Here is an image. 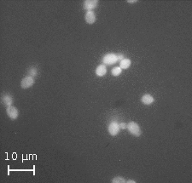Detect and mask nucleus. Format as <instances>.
Wrapping results in <instances>:
<instances>
[{
    "mask_svg": "<svg viewBox=\"0 0 192 183\" xmlns=\"http://www.w3.org/2000/svg\"><path fill=\"white\" fill-rule=\"evenodd\" d=\"M124 59V56L122 54H114V53H108L105 55L102 58L103 65H113L115 64L118 62H120Z\"/></svg>",
    "mask_w": 192,
    "mask_h": 183,
    "instance_id": "obj_1",
    "label": "nucleus"
},
{
    "mask_svg": "<svg viewBox=\"0 0 192 183\" xmlns=\"http://www.w3.org/2000/svg\"><path fill=\"white\" fill-rule=\"evenodd\" d=\"M126 129L128 130V131L134 136H141L142 134V131L140 130V127L139 125L136 123V122H130L126 125Z\"/></svg>",
    "mask_w": 192,
    "mask_h": 183,
    "instance_id": "obj_2",
    "label": "nucleus"
},
{
    "mask_svg": "<svg viewBox=\"0 0 192 183\" xmlns=\"http://www.w3.org/2000/svg\"><path fill=\"white\" fill-rule=\"evenodd\" d=\"M6 113H7V115L11 119L16 120V118H18V116H19V111L16 107L13 106H8L6 108Z\"/></svg>",
    "mask_w": 192,
    "mask_h": 183,
    "instance_id": "obj_3",
    "label": "nucleus"
},
{
    "mask_svg": "<svg viewBox=\"0 0 192 183\" xmlns=\"http://www.w3.org/2000/svg\"><path fill=\"white\" fill-rule=\"evenodd\" d=\"M120 127H119V124H118L117 122H115V121H112V122L109 124L108 127V133L112 136H117L118 134H119V132H120Z\"/></svg>",
    "mask_w": 192,
    "mask_h": 183,
    "instance_id": "obj_4",
    "label": "nucleus"
},
{
    "mask_svg": "<svg viewBox=\"0 0 192 183\" xmlns=\"http://www.w3.org/2000/svg\"><path fill=\"white\" fill-rule=\"evenodd\" d=\"M33 84H34V79L27 75V77H25L21 80V86L22 89H28V88L32 87Z\"/></svg>",
    "mask_w": 192,
    "mask_h": 183,
    "instance_id": "obj_5",
    "label": "nucleus"
},
{
    "mask_svg": "<svg viewBox=\"0 0 192 183\" xmlns=\"http://www.w3.org/2000/svg\"><path fill=\"white\" fill-rule=\"evenodd\" d=\"M98 4V1L97 0H86L84 2V8L87 11L92 10Z\"/></svg>",
    "mask_w": 192,
    "mask_h": 183,
    "instance_id": "obj_6",
    "label": "nucleus"
},
{
    "mask_svg": "<svg viewBox=\"0 0 192 183\" xmlns=\"http://www.w3.org/2000/svg\"><path fill=\"white\" fill-rule=\"evenodd\" d=\"M85 20L88 24H93L96 20V15L92 10L87 11L85 15Z\"/></svg>",
    "mask_w": 192,
    "mask_h": 183,
    "instance_id": "obj_7",
    "label": "nucleus"
},
{
    "mask_svg": "<svg viewBox=\"0 0 192 183\" xmlns=\"http://www.w3.org/2000/svg\"><path fill=\"white\" fill-rule=\"evenodd\" d=\"M154 97L151 95V94H144L143 96H142V98H141V101H142V103L144 105H146V106H149V105H151L153 102H154Z\"/></svg>",
    "mask_w": 192,
    "mask_h": 183,
    "instance_id": "obj_8",
    "label": "nucleus"
},
{
    "mask_svg": "<svg viewBox=\"0 0 192 183\" xmlns=\"http://www.w3.org/2000/svg\"><path fill=\"white\" fill-rule=\"evenodd\" d=\"M1 100H2V101H3V103L7 107H8V106H12V104H13V98L11 97L10 94H3Z\"/></svg>",
    "mask_w": 192,
    "mask_h": 183,
    "instance_id": "obj_9",
    "label": "nucleus"
},
{
    "mask_svg": "<svg viewBox=\"0 0 192 183\" xmlns=\"http://www.w3.org/2000/svg\"><path fill=\"white\" fill-rule=\"evenodd\" d=\"M107 73V68L105 65L102 64L96 68V75L97 77H103Z\"/></svg>",
    "mask_w": 192,
    "mask_h": 183,
    "instance_id": "obj_10",
    "label": "nucleus"
},
{
    "mask_svg": "<svg viewBox=\"0 0 192 183\" xmlns=\"http://www.w3.org/2000/svg\"><path fill=\"white\" fill-rule=\"evenodd\" d=\"M131 64H132V61L130 59L124 58L123 60L120 62V68L125 70V69H127V68H130Z\"/></svg>",
    "mask_w": 192,
    "mask_h": 183,
    "instance_id": "obj_11",
    "label": "nucleus"
},
{
    "mask_svg": "<svg viewBox=\"0 0 192 183\" xmlns=\"http://www.w3.org/2000/svg\"><path fill=\"white\" fill-rule=\"evenodd\" d=\"M121 73H122V69L120 67H114L111 70V73H112L113 76H114V77H118L119 75H120Z\"/></svg>",
    "mask_w": 192,
    "mask_h": 183,
    "instance_id": "obj_12",
    "label": "nucleus"
},
{
    "mask_svg": "<svg viewBox=\"0 0 192 183\" xmlns=\"http://www.w3.org/2000/svg\"><path fill=\"white\" fill-rule=\"evenodd\" d=\"M27 74H28V76L32 77V78L36 77V76H37V74H38L37 68H30L29 69H28V71H27Z\"/></svg>",
    "mask_w": 192,
    "mask_h": 183,
    "instance_id": "obj_13",
    "label": "nucleus"
},
{
    "mask_svg": "<svg viewBox=\"0 0 192 183\" xmlns=\"http://www.w3.org/2000/svg\"><path fill=\"white\" fill-rule=\"evenodd\" d=\"M111 182H112L113 183H124L126 182V180H125V178L122 177V176H116V177L114 178Z\"/></svg>",
    "mask_w": 192,
    "mask_h": 183,
    "instance_id": "obj_14",
    "label": "nucleus"
},
{
    "mask_svg": "<svg viewBox=\"0 0 192 183\" xmlns=\"http://www.w3.org/2000/svg\"><path fill=\"white\" fill-rule=\"evenodd\" d=\"M126 124H125V123H120V124H119V127H120V129H121V130H124V129H126Z\"/></svg>",
    "mask_w": 192,
    "mask_h": 183,
    "instance_id": "obj_15",
    "label": "nucleus"
},
{
    "mask_svg": "<svg viewBox=\"0 0 192 183\" xmlns=\"http://www.w3.org/2000/svg\"><path fill=\"white\" fill-rule=\"evenodd\" d=\"M128 3H130V4H133V3H136V2H138L137 0H128L127 1Z\"/></svg>",
    "mask_w": 192,
    "mask_h": 183,
    "instance_id": "obj_16",
    "label": "nucleus"
},
{
    "mask_svg": "<svg viewBox=\"0 0 192 183\" xmlns=\"http://www.w3.org/2000/svg\"><path fill=\"white\" fill-rule=\"evenodd\" d=\"M127 182H133V183H135L136 182H135V181H133V180H129V181H127Z\"/></svg>",
    "mask_w": 192,
    "mask_h": 183,
    "instance_id": "obj_17",
    "label": "nucleus"
}]
</instances>
